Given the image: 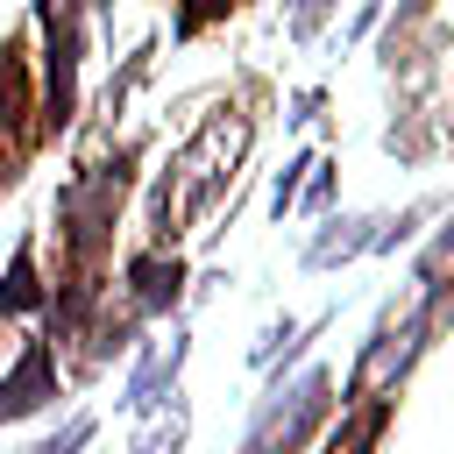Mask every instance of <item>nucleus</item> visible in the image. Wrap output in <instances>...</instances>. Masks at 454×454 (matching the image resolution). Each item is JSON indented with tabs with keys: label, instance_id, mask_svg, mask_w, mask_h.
Returning <instances> with one entry per match:
<instances>
[{
	"label": "nucleus",
	"instance_id": "1",
	"mask_svg": "<svg viewBox=\"0 0 454 454\" xmlns=\"http://www.w3.org/2000/svg\"><path fill=\"white\" fill-rule=\"evenodd\" d=\"M270 99V85L262 78H241V99H220L199 128H192V142L163 163V177H156V192H149V241H163V248H177L213 206H220V192L241 177L234 163L248 156V142H255V106Z\"/></svg>",
	"mask_w": 454,
	"mask_h": 454
},
{
	"label": "nucleus",
	"instance_id": "2",
	"mask_svg": "<svg viewBox=\"0 0 454 454\" xmlns=\"http://www.w3.org/2000/svg\"><path fill=\"white\" fill-rule=\"evenodd\" d=\"M85 28H92V0H35V14H28V43H35V128H43V142H57L78 121Z\"/></svg>",
	"mask_w": 454,
	"mask_h": 454
},
{
	"label": "nucleus",
	"instance_id": "3",
	"mask_svg": "<svg viewBox=\"0 0 454 454\" xmlns=\"http://www.w3.org/2000/svg\"><path fill=\"white\" fill-rule=\"evenodd\" d=\"M333 404H340L333 397V369L326 362H298L284 383H262V397H255L248 433H241L234 454H305L326 433Z\"/></svg>",
	"mask_w": 454,
	"mask_h": 454
},
{
	"label": "nucleus",
	"instance_id": "4",
	"mask_svg": "<svg viewBox=\"0 0 454 454\" xmlns=\"http://www.w3.org/2000/svg\"><path fill=\"white\" fill-rule=\"evenodd\" d=\"M142 319H170L177 305H184V291H192V262L177 255V248H163V241H142V248H128L121 255V284H114Z\"/></svg>",
	"mask_w": 454,
	"mask_h": 454
},
{
	"label": "nucleus",
	"instance_id": "5",
	"mask_svg": "<svg viewBox=\"0 0 454 454\" xmlns=\"http://www.w3.org/2000/svg\"><path fill=\"white\" fill-rule=\"evenodd\" d=\"M184 355H192V333H184V319L170 326V340H135V355H128V376H121V411L128 419H142V411H156L163 397H177V376H184Z\"/></svg>",
	"mask_w": 454,
	"mask_h": 454
},
{
	"label": "nucleus",
	"instance_id": "6",
	"mask_svg": "<svg viewBox=\"0 0 454 454\" xmlns=\"http://www.w3.org/2000/svg\"><path fill=\"white\" fill-rule=\"evenodd\" d=\"M64 397V376H57V348L43 333L14 340V362L0 369V426H21L35 411H50Z\"/></svg>",
	"mask_w": 454,
	"mask_h": 454
},
{
	"label": "nucleus",
	"instance_id": "7",
	"mask_svg": "<svg viewBox=\"0 0 454 454\" xmlns=\"http://www.w3.org/2000/svg\"><path fill=\"white\" fill-rule=\"evenodd\" d=\"M0 142H14L21 156L43 149L35 128V57H28V28H14L0 43Z\"/></svg>",
	"mask_w": 454,
	"mask_h": 454
},
{
	"label": "nucleus",
	"instance_id": "8",
	"mask_svg": "<svg viewBox=\"0 0 454 454\" xmlns=\"http://www.w3.org/2000/svg\"><path fill=\"white\" fill-rule=\"evenodd\" d=\"M440 114H433V78H411V92H404V106H390V128H383V149L397 156V163H426V156H440Z\"/></svg>",
	"mask_w": 454,
	"mask_h": 454
},
{
	"label": "nucleus",
	"instance_id": "9",
	"mask_svg": "<svg viewBox=\"0 0 454 454\" xmlns=\"http://www.w3.org/2000/svg\"><path fill=\"white\" fill-rule=\"evenodd\" d=\"M390 419H397V390H369V397L340 404V419H326L319 454H376L383 433H390Z\"/></svg>",
	"mask_w": 454,
	"mask_h": 454
},
{
	"label": "nucleus",
	"instance_id": "10",
	"mask_svg": "<svg viewBox=\"0 0 454 454\" xmlns=\"http://www.w3.org/2000/svg\"><path fill=\"white\" fill-rule=\"evenodd\" d=\"M369 241H376V213H319V234L298 248V270H340L369 255Z\"/></svg>",
	"mask_w": 454,
	"mask_h": 454
},
{
	"label": "nucleus",
	"instance_id": "11",
	"mask_svg": "<svg viewBox=\"0 0 454 454\" xmlns=\"http://www.w3.org/2000/svg\"><path fill=\"white\" fill-rule=\"evenodd\" d=\"M43 298H50V277H43V241H35V234H21V241H14V255H7V277H0V333H7L14 319L43 312Z\"/></svg>",
	"mask_w": 454,
	"mask_h": 454
},
{
	"label": "nucleus",
	"instance_id": "12",
	"mask_svg": "<svg viewBox=\"0 0 454 454\" xmlns=\"http://www.w3.org/2000/svg\"><path fill=\"white\" fill-rule=\"evenodd\" d=\"M447 206H454V192H426V199H411L404 213H376V241H369V255H397V248H411L419 227L440 220Z\"/></svg>",
	"mask_w": 454,
	"mask_h": 454
},
{
	"label": "nucleus",
	"instance_id": "13",
	"mask_svg": "<svg viewBox=\"0 0 454 454\" xmlns=\"http://www.w3.org/2000/svg\"><path fill=\"white\" fill-rule=\"evenodd\" d=\"M149 64H156V35H142V43L128 50V64L114 71V85H106V114H99L106 128H121V106H128V92H135V85L149 78Z\"/></svg>",
	"mask_w": 454,
	"mask_h": 454
},
{
	"label": "nucleus",
	"instance_id": "14",
	"mask_svg": "<svg viewBox=\"0 0 454 454\" xmlns=\"http://www.w3.org/2000/svg\"><path fill=\"white\" fill-rule=\"evenodd\" d=\"M241 7H255V0H177V7H170V35H177V43H199L213 21L241 14Z\"/></svg>",
	"mask_w": 454,
	"mask_h": 454
},
{
	"label": "nucleus",
	"instance_id": "15",
	"mask_svg": "<svg viewBox=\"0 0 454 454\" xmlns=\"http://www.w3.org/2000/svg\"><path fill=\"white\" fill-rule=\"evenodd\" d=\"M333 184H340V163L333 156H312V184H298V206L291 213H305V220L333 213Z\"/></svg>",
	"mask_w": 454,
	"mask_h": 454
},
{
	"label": "nucleus",
	"instance_id": "16",
	"mask_svg": "<svg viewBox=\"0 0 454 454\" xmlns=\"http://www.w3.org/2000/svg\"><path fill=\"white\" fill-rule=\"evenodd\" d=\"M92 440H99V419H92V411H71L50 440H35V447H21V454H85Z\"/></svg>",
	"mask_w": 454,
	"mask_h": 454
},
{
	"label": "nucleus",
	"instance_id": "17",
	"mask_svg": "<svg viewBox=\"0 0 454 454\" xmlns=\"http://www.w3.org/2000/svg\"><path fill=\"white\" fill-rule=\"evenodd\" d=\"M312 156H319V149H298V156H291V163L277 170V184H270V213H277V220H284V213L298 206V184H305V170H312Z\"/></svg>",
	"mask_w": 454,
	"mask_h": 454
},
{
	"label": "nucleus",
	"instance_id": "18",
	"mask_svg": "<svg viewBox=\"0 0 454 454\" xmlns=\"http://www.w3.org/2000/svg\"><path fill=\"white\" fill-rule=\"evenodd\" d=\"M319 106H326V85H305V92L291 99V114H284V121H291V128H305V121H319Z\"/></svg>",
	"mask_w": 454,
	"mask_h": 454
},
{
	"label": "nucleus",
	"instance_id": "19",
	"mask_svg": "<svg viewBox=\"0 0 454 454\" xmlns=\"http://www.w3.org/2000/svg\"><path fill=\"white\" fill-rule=\"evenodd\" d=\"M21 170H28V156H21L14 142H0V199H14V184H21Z\"/></svg>",
	"mask_w": 454,
	"mask_h": 454
},
{
	"label": "nucleus",
	"instance_id": "20",
	"mask_svg": "<svg viewBox=\"0 0 454 454\" xmlns=\"http://www.w3.org/2000/svg\"><path fill=\"white\" fill-rule=\"evenodd\" d=\"M92 14H114V0H92Z\"/></svg>",
	"mask_w": 454,
	"mask_h": 454
}]
</instances>
